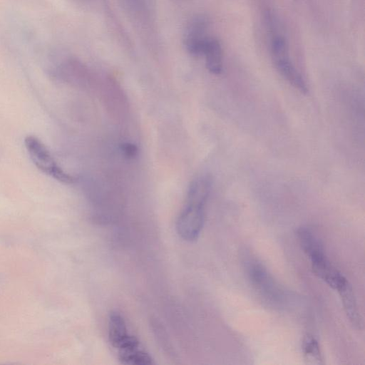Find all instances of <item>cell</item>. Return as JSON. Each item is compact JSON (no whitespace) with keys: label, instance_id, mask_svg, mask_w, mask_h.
I'll use <instances>...</instances> for the list:
<instances>
[{"label":"cell","instance_id":"6da1fadb","mask_svg":"<svg viewBox=\"0 0 365 365\" xmlns=\"http://www.w3.org/2000/svg\"><path fill=\"white\" fill-rule=\"evenodd\" d=\"M24 144L31 161L42 173L63 183L75 182V178L58 166L47 147L36 136H26Z\"/></svg>","mask_w":365,"mask_h":365},{"label":"cell","instance_id":"7a4b0ae2","mask_svg":"<svg viewBox=\"0 0 365 365\" xmlns=\"http://www.w3.org/2000/svg\"><path fill=\"white\" fill-rule=\"evenodd\" d=\"M206 202L186 200L177 221V231L181 238L193 241L200 235L205 221Z\"/></svg>","mask_w":365,"mask_h":365},{"label":"cell","instance_id":"3957f363","mask_svg":"<svg viewBox=\"0 0 365 365\" xmlns=\"http://www.w3.org/2000/svg\"><path fill=\"white\" fill-rule=\"evenodd\" d=\"M108 337L110 344L118 349L119 352L130 351L139 346L138 340L129 334L123 317L117 312L110 314Z\"/></svg>","mask_w":365,"mask_h":365},{"label":"cell","instance_id":"277c9868","mask_svg":"<svg viewBox=\"0 0 365 365\" xmlns=\"http://www.w3.org/2000/svg\"><path fill=\"white\" fill-rule=\"evenodd\" d=\"M207 21L202 16L193 17L187 24L185 33V45L188 52L192 55L201 54L202 44L207 37L206 30Z\"/></svg>","mask_w":365,"mask_h":365},{"label":"cell","instance_id":"5b68a950","mask_svg":"<svg viewBox=\"0 0 365 365\" xmlns=\"http://www.w3.org/2000/svg\"><path fill=\"white\" fill-rule=\"evenodd\" d=\"M313 272L331 288L336 289L346 277L332 266L324 254L310 259Z\"/></svg>","mask_w":365,"mask_h":365},{"label":"cell","instance_id":"8992f818","mask_svg":"<svg viewBox=\"0 0 365 365\" xmlns=\"http://www.w3.org/2000/svg\"><path fill=\"white\" fill-rule=\"evenodd\" d=\"M344 309L350 323L356 329L362 327V320L359 312L352 287L346 278L337 287Z\"/></svg>","mask_w":365,"mask_h":365},{"label":"cell","instance_id":"52a82bcc","mask_svg":"<svg viewBox=\"0 0 365 365\" xmlns=\"http://www.w3.org/2000/svg\"><path fill=\"white\" fill-rule=\"evenodd\" d=\"M247 269L250 279L260 292L272 297L277 294V287L261 264L255 260L249 261Z\"/></svg>","mask_w":365,"mask_h":365},{"label":"cell","instance_id":"ba28073f","mask_svg":"<svg viewBox=\"0 0 365 365\" xmlns=\"http://www.w3.org/2000/svg\"><path fill=\"white\" fill-rule=\"evenodd\" d=\"M205 56L206 67L215 75L222 70V50L220 41L215 38L207 36L202 46L201 54Z\"/></svg>","mask_w":365,"mask_h":365},{"label":"cell","instance_id":"9c48e42d","mask_svg":"<svg viewBox=\"0 0 365 365\" xmlns=\"http://www.w3.org/2000/svg\"><path fill=\"white\" fill-rule=\"evenodd\" d=\"M299 244L309 258L324 254L322 244L312 230L307 227H301L297 230Z\"/></svg>","mask_w":365,"mask_h":365},{"label":"cell","instance_id":"30bf717a","mask_svg":"<svg viewBox=\"0 0 365 365\" xmlns=\"http://www.w3.org/2000/svg\"><path fill=\"white\" fill-rule=\"evenodd\" d=\"M304 359L307 364L321 365L323 357L317 340L311 334H307L302 345Z\"/></svg>","mask_w":365,"mask_h":365},{"label":"cell","instance_id":"8fae6325","mask_svg":"<svg viewBox=\"0 0 365 365\" xmlns=\"http://www.w3.org/2000/svg\"><path fill=\"white\" fill-rule=\"evenodd\" d=\"M119 359L123 364L131 365H149L153 363L152 357L147 352L139 350L138 348L119 352Z\"/></svg>","mask_w":365,"mask_h":365},{"label":"cell","instance_id":"7c38bea8","mask_svg":"<svg viewBox=\"0 0 365 365\" xmlns=\"http://www.w3.org/2000/svg\"><path fill=\"white\" fill-rule=\"evenodd\" d=\"M122 150L125 157L133 158L138 154V148L135 145L130 143H125L122 145Z\"/></svg>","mask_w":365,"mask_h":365}]
</instances>
